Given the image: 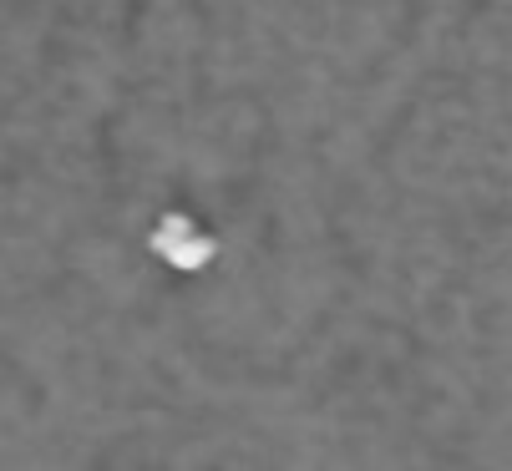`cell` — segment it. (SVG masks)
<instances>
[{
  "instance_id": "1",
  "label": "cell",
  "mask_w": 512,
  "mask_h": 471,
  "mask_svg": "<svg viewBox=\"0 0 512 471\" xmlns=\"http://www.w3.org/2000/svg\"><path fill=\"white\" fill-rule=\"evenodd\" d=\"M148 244H153V254H158L168 269H178V274H198V269H208L213 254H218V239H213L198 218H188V213H163V218L153 223V233H148Z\"/></svg>"
}]
</instances>
